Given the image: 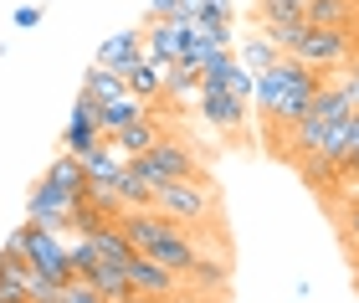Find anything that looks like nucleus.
Here are the masks:
<instances>
[{
	"label": "nucleus",
	"instance_id": "4",
	"mask_svg": "<svg viewBox=\"0 0 359 303\" xmlns=\"http://www.w3.org/2000/svg\"><path fill=\"white\" fill-rule=\"evenodd\" d=\"M128 170L134 175H144L154 190L165 185V180H210L205 175V165H201V154H195L190 144H180V139H159L154 149H144V154H134L128 159Z\"/></svg>",
	"mask_w": 359,
	"mask_h": 303
},
{
	"label": "nucleus",
	"instance_id": "1",
	"mask_svg": "<svg viewBox=\"0 0 359 303\" xmlns=\"http://www.w3.org/2000/svg\"><path fill=\"white\" fill-rule=\"evenodd\" d=\"M329 83L323 72L313 67H303L298 57H283V62H272L267 72H257V114H262L267 123V134H287L292 123H298L308 114V103H313V93Z\"/></svg>",
	"mask_w": 359,
	"mask_h": 303
},
{
	"label": "nucleus",
	"instance_id": "14",
	"mask_svg": "<svg viewBox=\"0 0 359 303\" xmlns=\"http://www.w3.org/2000/svg\"><path fill=\"white\" fill-rule=\"evenodd\" d=\"M83 93L103 108V103H113V98H123L128 93V77H118V72H108L103 62H88V72H83Z\"/></svg>",
	"mask_w": 359,
	"mask_h": 303
},
{
	"label": "nucleus",
	"instance_id": "26",
	"mask_svg": "<svg viewBox=\"0 0 359 303\" xmlns=\"http://www.w3.org/2000/svg\"><path fill=\"white\" fill-rule=\"evenodd\" d=\"M339 83H344V88H349V103L359 108V57L349 62V67H344V72H339Z\"/></svg>",
	"mask_w": 359,
	"mask_h": 303
},
{
	"label": "nucleus",
	"instance_id": "12",
	"mask_svg": "<svg viewBox=\"0 0 359 303\" xmlns=\"http://www.w3.org/2000/svg\"><path fill=\"white\" fill-rule=\"evenodd\" d=\"M83 165H88V185H113L123 175V165H128V154L113 144V139H103L93 154H83Z\"/></svg>",
	"mask_w": 359,
	"mask_h": 303
},
{
	"label": "nucleus",
	"instance_id": "25",
	"mask_svg": "<svg viewBox=\"0 0 359 303\" xmlns=\"http://www.w3.org/2000/svg\"><path fill=\"white\" fill-rule=\"evenodd\" d=\"M11 21L21 26V31H36V26H41V6H15Z\"/></svg>",
	"mask_w": 359,
	"mask_h": 303
},
{
	"label": "nucleus",
	"instance_id": "9",
	"mask_svg": "<svg viewBox=\"0 0 359 303\" xmlns=\"http://www.w3.org/2000/svg\"><path fill=\"white\" fill-rule=\"evenodd\" d=\"M195 108H201V119L210 129H221V134H236L241 123H247V103H241L231 88H201Z\"/></svg>",
	"mask_w": 359,
	"mask_h": 303
},
{
	"label": "nucleus",
	"instance_id": "28",
	"mask_svg": "<svg viewBox=\"0 0 359 303\" xmlns=\"http://www.w3.org/2000/svg\"><path fill=\"white\" fill-rule=\"evenodd\" d=\"M339 180H359V144L349 149V159H344V170H339Z\"/></svg>",
	"mask_w": 359,
	"mask_h": 303
},
{
	"label": "nucleus",
	"instance_id": "31",
	"mask_svg": "<svg viewBox=\"0 0 359 303\" xmlns=\"http://www.w3.org/2000/svg\"><path fill=\"white\" fill-rule=\"evenodd\" d=\"M292 303H303V298H292Z\"/></svg>",
	"mask_w": 359,
	"mask_h": 303
},
{
	"label": "nucleus",
	"instance_id": "18",
	"mask_svg": "<svg viewBox=\"0 0 359 303\" xmlns=\"http://www.w3.org/2000/svg\"><path fill=\"white\" fill-rule=\"evenodd\" d=\"M128 93H134V98H144V103L165 98V67H159V62H149V57H144L139 67L128 72Z\"/></svg>",
	"mask_w": 359,
	"mask_h": 303
},
{
	"label": "nucleus",
	"instance_id": "29",
	"mask_svg": "<svg viewBox=\"0 0 359 303\" xmlns=\"http://www.w3.org/2000/svg\"><path fill=\"white\" fill-rule=\"evenodd\" d=\"M252 6H283V11H298V15H303L308 0H252Z\"/></svg>",
	"mask_w": 359,
	"mask_h": 303
},
{
	"label": "nucleus",
	"instance_id": "3",
	"mask_svg": "<svg viewBox=\"0 0 359 303\" xmlns=\"http://www.w3.org/2000/svg\"><path fill=\"white\" fill-rule=\"evenodd\" d=\"M154 211L170 216L175 227L201 231L216 221V180H165L154 190Z\"/></svg>",
	"mask_w": 359,
	"mask_h": 303
},
{
	"label": "nucleus",
	"instance_id": "27",
	"mask_svg": "<svg viewBox=\"0 0 359 303\" xmlns=\"http://www.w3.org/2000/svg\"><path fill=\"white\" fill-rule=\"evenodd\" d=\"M180 15V0H149V21H175Z\"/></svg>",
	"mask_w": 359,
	"mask_h": 303
},
{
	"label": "nucleus",
	"instance_id": "16",
	"mask_svg": "<svg viewBox=\"0 0 359 303\" xmlns=\"http://www.w3.org/2000/svg\"><path fill=\"white\" fill-rule=\"evenodd\" d=\"M46 175H52V180H57L62 190H72V196H88V165H83L77 154L62 149V154L52 159V165H46Z\"/></svg>",
	"mask_w": 359,
	"mask_h": 303
},
{
	"label": "nucleus",
	"instance_id": "5",
	"mask_svg": "<svg viewBox=\"0 0 359 303\" xmlns=\"http://www.w3.org/2000/svg\"><path fill=\"white\" fill-rule=\"evenodd\" d=\"M83 201H88V196H72V190H62L52 175H41V180L31 185V196H26V221L52 227V231H72V211H77Z\"/></svg>",
	"mask_w": 359,
	"mask_h": 303
},
{
	"label": "nucleus",
	"instance_id": "8",
	"mask_svg": "<svg viewBox=\"0 0 359 303\" xmlns=\"http://www.w3.org/2000/svg\"><path fill=\"white\" fill-rule=\"evenodd\" d=\"M103 123H97V103L88 98V93H77V103H72V119H67V129H62V149L67 154H93L97 144H103Z\"/></svg>",
	"mask_w": 359,
	"mask_h": 303
},
{
	"label": "nucleus",
	"instance_id": "24",
	"mask_svg": "<svg viewBox=\"0 0 359 303\" xmlns=\"http://www.w3.org/2000/svg\"><path fill=\"white\" fill-rule=\"evenodd\" d=\"M62 303H108V298H103V288H97L93 278H72V283H67V298H62Z\"/></svg>",
	"mask_w": 359,
	"mask_h": 303
},
{
	"label": "nucleus",
	"instance_id": "11",
	"mask_svg": "<svg viewBox=\"0 0 359 303\" xmlns=\"http://www.w3.org/2000/svg\"><path fill=\"white\" fill-rule=\"evenodd\" d=\"M159 139H165V123H159V114L149 108V114H144V119H134V123H123V129L113 134V144H118V149H123L128 159H134V154H144V149H154Z\"/></svg>",
	"mask_w": 359,
	"mask_h": 303
},
{
	"label": "nucleus",
	"instance_id": "22",
	"mask_svg": "<svg viewBox=\"0 0 359 303\" xmlns=\"http://www.w3.org/2000/svg\"><path fill=\"white\" fill-rule=\"evenodd\" d=\"M195 36H205L210 46H231V21H216V15H201V21H195Z\"/></svg>",
	"mask_w": 359,
	"mask_h": 303
},
{
	"label": "nucleus",
	"instance_id": "30",
	"mask_svg": "<svg viewBox=\"0 0 359 303\" xmlns=\"http://www.w3.org/2000/svg\"><path fill=\"white\" fill-rule=\"evenodd\" d=\"M118 303H154V298H144V293H128V298H118Z\"/></svg>",
	"mask_w": 359,
	"mask_h": 303
},
{
	"label": "nucleus",
	"instance_id": "19",
	"mask_svg": "<svg viewBox=\"0 0 359 303\" xmlns=\"http://www.w3.org/2000/svg\"><path fill=\"white\" fill-rule=\"evenodd\" d=\"M93 283L103 288V298H108V303H118V298L134 293V278H128V267H123V262H97Z\"/></svg>",
	"mask_w": 359,
	"mask_h": 303
},
{
	"label": "nucleus",
	"instance_id": "20",
	"mask_svg": "<svg viewBox=\"0 0 359 303\" xmlns=\"http://www.w3.org/2000/svg\"><path fill=\"white\" fill-rule=\"evenodd\" d=\"M287 52L277 41H267L262 31H257V36H247V46H241V67H252V72H267L272 62H283Z\"/></svg>",
	"mask_w": 359,
	"mask_h": 303
},
{
	"label": "nucleus",
	"instance_id": "2",
	"mask_svg": "<svg viewBox=\"0 0 359 303\" xmlns=\"http://www.w3.org/2000/svg\"><path fill=\"white\" fill-rule=\"evenodd\" d=\"M287 57H298L303 67L334 77V72H344L349 62L359 57V26H313V21H308V31L292 41Z\"/></svg>",
	"mask_w": 359,
	"mask_h": 303
},
{
	"label": "nucleus",
	"instance_id": "6",
	"mask_svg": "<svg viewBox=\"0 0 359 303\" xmlns=\"http://www.w3.org/2000/svg\"><path fill=\"white\" fill-rule=\"evenodd\" d=\"M21 236H26V262H31V273L57 278V283H72V262H67V242H62V231L36 227V221H21Z\"/></svg>",
	"mask_w": 359,
	"mask_h": 303
},
{
	"label": "nucleus",
	"instance_id": "17",
	"mask_svg": "<svg viewBox=\"0 0 359 303\" xmlns=\"http://www.w3.org/2000/svg\"><path fill=\"white\" fill-rule=\"evenodd\" d=\"M165 98H170V103H190V98H201V67H185V62L165 67Z\"/></svg>",
	"mask_w": 359,
	"mask_h": 303
},
{
	"label": "nucleus",
	"instance_id": "10",
	"mask_svg": "<svg viewBox=\"0 0 359 303\" xmlns=\"http://www.w3.org/2000/svg\"><path fill=\"white\" fill-rule=\"evenodd\" d=\"M93 62H103L108 72H118V77H128L144 62V31H113V36H103V46L93 52Z\"/></svg>",
	"mask_w": 359,
	"mask_h": 303
},
{
	"label": "nucleus",
	"instance_id": "13",
	"mask_svg": "<svg viewBox=\"0 0 359 303\" xmlns=\"http://www.w3.org/2000/svg\"><path fill=\"white\" fill-rule=\"evenodd\" d=\"M93 247H97V257H103V262H123V267L139 257V247L128 242L123 221H103V227L93 231Z\"/></svg>",
	"mask_w": 359,
	"mask_h": 303
},
{
	"label": "nucleus",
	"instance_id": "23",
	"mask_svg": "<svg viewBox=\"0 0 359 303\" xmlns=\"http://www.w3.org/2000/svg\"><path fill=\"white\" fill-rule=\"evenodd\" d=\"M339 242L359 257V206H344V211H339Z\"/></svg>",
	"mask_w": 359,
	"mask_h": 303
},
{
	"label": "nucleus",
	"instance_id": "15",
	"mask_svg": "<svg viewBox=\"0 0 359 303\" xmlns=\"http://www.w3.org/2000/svg\"><path fill=\"white\" fill-rule=\"evenodd\" d=\"M303 15L313 26H354L359 21V0H308Z\"/></svg>",
	"mask_w": 359,
	"mask_h": 303
},
{
	"label": "nucleus",
	"instance_id": "7",
	"mask_svg": "<svg viewBox=\"0 0 359 303\" xmlns=\"http://www.w3.org/2000/svg\"><path fill=\"white\" fill-rule=\"evenodd\" d=\"M128 278H134V293H144V298H154V303H175V298H185V278L180 273H170L165 262H154V257H139L128 262Z\"/></svg>",
	"mask_w": 359,
	"mask_h": 303
},
{
	"label": "nucleus",
	"instance_id": "21",
	"mask_svg": "<svg viewBox=\"0 0 359 303\" xmlns=\"http://www.w3.org/2000/svg\"><path fill=\"white\" fill-rule=\"evenodd\" d=\"M67 262H72V278H93L97 273V247H93V236H77V242H67Z\"/></svg>",
	"mask_w": 359,
	"mask_h": 303
},
{
	"label": "nucleus",
	"instance_id": "32",
	"mask_svg": "<svg viewBox=\"0 0 359 303\" xmlns=\"http://www.w3.org/2000/svg\"><path fill=\"white\" fill-rule=\"evenodd\" d=\"M0 303H6V298H0Z\"/></svg>",
	"mask_w": 359,
	"mask_h": 303
}]
</instances>
